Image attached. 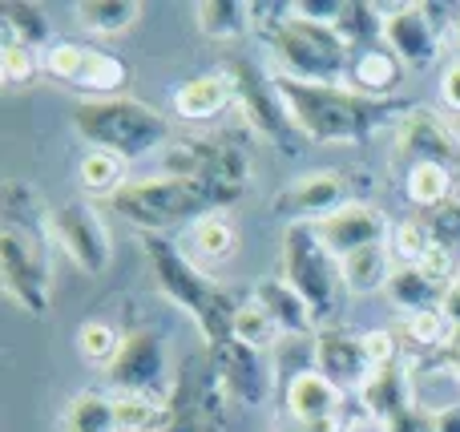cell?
Listing matches in <instances>:
<instances>
[{"label":"cell","mask_w":460,"mask_h":432,"mask_svg":"<svg viewBox=\"0 0 460 432\" xmlns=\"http://www.w3.org/2000/svg\"><path fill=\"white\" fill-rule=\"evenodd\" d=\"M118 428L121 432H166L170 404L162 396H129L118 392Z\"/></svg>","instance_id":"d6a6232c"},{"label":"cell","mask_w":460,"mask_h":432,"mask_svg":"<svg viewBox=\"0 0 460 432\" xmlns=\"http://www.w3.org/2000/svg\"><path fill=\"white\" fill-rule=\"evenodd\" d=\"M283 105L291 113L295 134L319 145H343L364 142L380 126L400 121L412 101H388V97H367L351 85H311V81L275 77Z\"/></svg>","instance_id":"6da1fadb"},{"label":"cell","mask_w":460,"mask_h":432,"mask_svg":"<svg viewBox=\"0 0 460 432\" xmlns=\"http://www.w3.org/2000/svg\"><path fill=\"white\" fill-rule=\"evenodd\" d=\"M392 271H396L392 247H367V251H356V255L340 259V279L351 295H376V291H388Z\"/></svg>","instance_id":"d4e9b609"},{"label":"cell","mask_w":460,"mask_h":432,"mask_svg":"<svg viewBox=\"0 0 460 432\" xmlns=\"http://www.w3.org/2000/svg\"><path fill=\"white\" fill-rule=\"evenodd\" d=\"M77 182L85 194H97V198H105V194H118L121 186H126V162L118 158V154H105V150H89L85 158H81L77 166Z\"/></svg>","instance_id":"1f68e13d"},{"label":"cell","mask_w":460,"mask_h":432,"mask_svg":"<svg viewBox=\"0 0 460 432\" xmlns=\"http://www.w3.org/2000/svg\"><path fill=\"white\" fill-rule=\"evenodd\" d=\"M400 81H404V65L396 61V53L388 45H372L351 53V73H348L351 89H359L367 97H388Z\"/></svg>","instance_id":"cb8c5ba5"},{"label":"cell","mask_w":460,"mask_h":432,"mask_svg":"<svg viewBox=\"0 0 460 432\" xmlns=\"http://www.w3.org/2000/svg\"><path fill=\"white\" fill-rule=\"evenodd\" d=\"M348 178L340 170H307L299 182H291L275 198V215L287 218V226L295 223H323L327 215H335L340 207H348Z\"/></svg>","instance_id":"5bb4252c"},{"label":"cell","mask_w":460,"mask_h":432,"mask_svg":"<svg viewBox=\"0 0 460 432\" xmlns=\"http://www.w3.org/2000/svg\"><path fill=\"white\" fill-rule=\"evenodd\" d=\"M170 105L182 121H215L226 105H234V85H230L226 73H202V77L182 81L170 97Z\"/></svg>","instance_id":"44dd1931"},{"label":"cell","mask_w":460,"mask_h":432,"mask_svg":"<svg viewBox=\"0 0 460 432\" xmlns=\"http://www.w3.org/2000/svg\"><path fill=\"white\" fill-rule=\"evenodd\" d=\"M73 129L89 150L118 154L121 162H142L170 145V121L137 97H85L73 105Z\"/></svg>","instance_id":"3957f363"},{"label":"cell","mask_w":460,"mask_h":432,"mask_svg":"<svg viewBox=\"0 0 460 432\" xmlns=\"http://www.w3.org/2000/svg\"><path fill=\"white\" fill-rule=\"evenodd\" d=\"M448 364H453V376L460 380V352H453V356H448Z\"/></svg>","instance_id":"681fc988"},{"label":"cell","mask_w":460,"mask_h":432,"mask_svg":"<svg viewBox=\"0 0 460 432\" xmlns=\"http://www.w3.org/2000/svg\"><path fill=\"white\" fill-rule=\"evenodd\" d=\"M445 291H448V283L437 279L432 271H424L420 263H396V271H392V279H388V299L404 315L437 312V307L445 304Z\"/></svg>","instance_id":"7402d4cb"},{"label":"cell","mask_w":460,"mask_h":432,"mask_svg":"<svg viewBox=\"0 0 460 432\" xmlns=\"http://www.w3.org/2000/svg\"><path fill=\"white\" fill-rule=\"evenodd\" d=\"M0 21H4V40H16V45H29V48H53V32H49V21L45 13H40L37 4H21V0H13V4L0 8Z\"/></svg>","instance_id":"4dcf8cb0"},{"label":"cell","mask_w":460,"mask_h":432,"mask_svg":"<svg viewBox=\"0 0 460 432\" xmlns=\"http://www.w3.org/2000/svg\"><path fill=\"white\" fill-rule=\"evenodd\" d=\"M226 77H230V85H234V105L246 113V121H251L254 134H262L275 145L291 142L295 126H291V113H287L275 77H262L251 61H230Z\"/></svg>","instance_id":"7c38bea8"},{"label":"cell","mask_w":460,"mask_h":432,"mask_svg":"<svg viewBox=\"0 0 460 432\" xmlns=\"http://www.w3.org/2000/svg\"><path fill=\"white\" fill-rule=\"evenodd\" d=\"M359 339H364V352H367V364H372V368L396 364V336H392V331L376 328V331H364Z\"/></svg>","instance_id":"ab89813d"},{"label":"cell","mask_w":460,"mask_h":432,"mask_svg":"<svg viewBox=\"0 0 460 432\" xmlns=\"http://www.w3.org/2000/svg\"><path fill=\"white\" fill-rule=\"evenodd\" d=\"M404 194L416 210H432L456 194V174L448 166H432V162H416L404 174Z\"/></svg>","instance_id":"f546056e"},{"label":"cell","mask_w":460,"mask_h":432,"mask_svg":"<svg viewBox=\"0 0 460 432\" xmlns=\"http://www.w3.org/2000/svg\"><path fill=\"white\" fill-rule=\"evenodd\" d=\"M384 45L396 53V61L404 69H429L437 61V53L445 48V37L429 21L424 4H400L392 13H384Z\"/></svg>","instance_id":"2e32d148"},{"label":"cell","mask_w":460,"mask_h":432,"mask_svg":"<svg viewBox=\"0 0 460 432\" xmlns=\"http://www.w3.org/2000/svg\"><path fill=\"white\" fill-rule=\"evenodd\" d=\"M384 432H437V420H432V412L429 409H408V412H400V417H392L388 425H380Z\"/></svg>","instance_id":"b9f144b4"},{"label":"cell","mask_w":460,"mask_h":432,"mask_svg":"<svg viewBox=\"0 0 460 432\" xmlns=\"http://www.w3.org/2000/svg\"><path fill=\"white\" fill-rule=\"evenodd\" d=\"M283 279L303 295L315 323L332 320L340 304V259L319 242L315 226L295 223L283 231Z\"/></svg>","instance_id":"52a82bcc"},{"label":"cell","mask_w":460,"mask_h":432,"mask_svg":"<svg viewBox=\"0 0 460 432\" xmlns=\"http://www.w3.org/2000/svg\"><path fill=\"white\" fill-rule=\"evenodd\" d=\"M420 223L440 251H448V255L460 251V198H448L432 210H420Z\"/></svg>","instance_id":"e575fe53"},{"label":"cell","mask_w":460,"mask_h":432,"mask_svg":"<svg viewBox=\"0 0 460 432\" xmlns=\"http://www.w3.org/2000/svg\"><path fill=\"white\" fill-rule=\"evenodd\" d=\"M283 401H287V412H291L299 425H315V420L340 417L343 392L323 376V372L307 368V372H299V376H291V384H287Z\"/></svg>","instance_id":"ffe728a7"},{"label":"cell","mask_w":460,"mask_h":432,"mask_svg":"<svg viewBox=\"0 0 460 432\" xmlns=\"http://www.w3.org/2000/svg\"><path fill=\"white\" fill-rule=\"evenodd\" d=\"M404 331H408V339H412L416 348H440V344H448V336H453V328H448V320L440 315V307H437V312L408 315Z\"/></svg>","instance_id":"f35d334b"},{"label":"cell","mask_w":460,"mask_h":432,"mask_svg":"<svg viewBox=\"0 0 460 432\" xmlns=\"http://www.w3.org/2000/svg\"><path fill=\"white\" fill-rule=\"evenodd\" d=\"M359 404L364 412L376 420V425H388L392 417L412 409V376H408L404 364H384V368H372L367 384L359 388Z\"/></svg>","instance_id":"d6986e66"},{"label":"cell","mask_w":460,"mask_h":432,"mask_svg":"<svg viewBox=\"0 0 460 432\" xmlns=\"http://www.w3.org/2000/svg\"><path fill=\"white\" fill-rule=\"evenodd\" d=\"M448 348H453V352H460V331H453V336H448Z\"/></svg>","instance_id":"f907efd6"},{"label":"cell","mask_w":460,"mask_h":432,"mask_svg":"<svg viewBox=\"0 0 460 432\" xmlns=\"http://www.w3.org/2000/svg\"><path fill=\"white\" fill-rule=\"evenodd\" d=\"M37 69H45V61L37 57V48L4 40V48H0V81H4L8 89L29 85V81L37 77Z\"/></svg>","instance_id":"8d00e7d4"},{"label":"cell","mask_w":460,"mask_h":432,"mask_svg":"<svg viewBox=\"0 0 460 432\" xmlns=\"http://www.w3.org/2000/svg\"><path fill=\"white\" fill-rule=\"evenodd\" d=\"M388 247H392V259H396V263H424L437 242L429 239V231H424L420 218H408V223H400L396 231H392Z\"/></svg>","instance_id":"74e56055"},{"label":"cell","mask_w":460,"mask_h":432,"mask_svg":"<svg viewBox=\"0 0 460 432\" xmlns=\"http://www.w3.org/2000/svg\"><path fill=\"white\" fill-rule=\"evenodd\" d=\"M437 420V432H460V404H445V409L432 412Z\"/></svg>","instance_id":"f6af8a7d"},{"label":"cell","mask_w":460,"mask_h":432,"mask_svg":"<svg viewBox=\"0 0 460 432\" xmlns=\"http://www.w3.org/2000/svg\"><path fill=\"white\" fill-rule=\"evenodd\" d=\"M303 432H348L340 425V417H327V420H315V425H303Z\"/></svg>","instance_id":"7dc6e473"},{"label":"cell","mask_w":460,"mask_h":432,"mask_svg":"<svg viewBox=\"0 0 460 432\" xmlns=\"http://www.w3.org/2000/svg\"><path fill=\"white\" fill-rule=\"evenodd\" d=\"M251 21L254 13L243 0H202V4H194V24L210 40H238L251 29Z\"/></svg>","instance_id":"f1b7e54d"},{"label":"cell","mask_w":460,"mask_h":432,"mask_svg":"<svg viewBox=\"0 0 460 432\" xmlns=\"http://www.w3.org/2000/svg\"><path fill=\"white\" fill-rule=\"evenodd\" d=\"M315 372H323L340 392H348V388H364L367 376H372L364 339L351 336V331H340V328H319V336H315Z\"/></svg>","instance_id":"ac0fdd59"},{"label":"cell","mask_w":460,"mask_h":432,"mask_svg":"<svg viewBox=\"0 0 460 432\" xmlns=\"http://www.w3.org/2000/svg\"><path fill=\"white\" fill-rule=\"evenodd\" d=\"M348 0H295L291 13L303 16V21H319V24H335Z\"/></svg>","instance_id":"60d3db41"},{"label":"cell","mask_w":460,"mask_h":432,"mask_svg":"<svg viewBox=\"0 0 460 432\" xmlns=\"http://www.w3.org/2000/svg\"><path fill=\"white\" fill-rule=\"evenodd\" d=\"M440 101H445V110L453 118H460V61H453L440 73Z\"/></svg>","instance_id":"7bdbcfd3"},{"label":"cell","mask_w":460,"mask_h":432,"mask_svg":"<svg viewBox=\"0 0 460 432\" xmlns=\"http://www.w3.org/2000/svg\"><path fill=\"white\" fill-rule=\"evenodd\" d=\"M396 142L412 158V166L416 162H432V166L460 170V134H453V126L445 118H437L432 110H424V105H412L400 118Z\"/></svg>","instance_id":"e0dca14e"},{"label":"cell","mask_w":460,"mask_h":432,"mask_svg":"<svg viewBox=\"0 0 460 432\" xmlns=\"http://www.w3.org/2000/svg\"><path fill=\"white\" fill-rule=\"evenodd\" d=\"M45 231L77 271H85V275L110 271V263H113L110 226H105V218L89 202L77 198V202H65V207H53L45 218Z\"/></svg>","instance_id":"9c48e42d"},{"label":"cell","mask_w":460,"mask_h":432,"mask_svg":"<svg viewBox=\"0 0 460 432\" xmlns=\"http://www.w3.org/2000/svg\"><path fill=\"white\" fill-rule=\"evenodd\" d=\"M267 315L279 323V331H291V336H319V323L311 315V307L303 304V295L291 287V283L279 275V279H262L259 291H254Z\"/></svg>","instance_id":"603a6c76"},{"label":"cell","mask_w":460,"mask_h":432,"mask_svg":"<svg viewBox=\"0 0 460 432\" xmlns=\"http://www.w3.org/2000/svg\"><path fill=\"white\" fill-rule=\"evenodd\" d=\"M440 315L448 320V328L460 331V275L453 283H448V291H445V304H440Z\"/></svg>","instance_id":"ee69618b"},{"label":"cell","mask_w":460,"mask_h":432,"mask_svg":"<svg viewBox=\"0 0 460 432\" xmlns=\"http://www.w3.org/2000/svg\"><path fill=\"white\" fill-rule=\"evenodd\" d=\"M142 251H146V259H150V271H154L158 291L199 323L207 352L218 348L223 339H230L238 304L230 299V291L223 283L210 279L182 247H174V242L162 239V234H142Z\"/></svg>","instance_id":"7a4b0ae2"},{"label":"cell","mask_w":460,"mask_h":432,"mask_svg":"<svg viewBox=\"0 0 460 432\" xmlns=\"http://www.w3.org/2000/svg\"><path fill=\"white\" fill-rule=\"evenodd\" d=\"M73 16H77V24L89 37H121L126 29L137 24L142 4L137 0H81L73 8Z\"/></svg>","instance_id":"83f0119b"},{"label":"cell","mask_w":460,"mask_h":432,"mask_svg":"<svg viewBox=\"0 0 460 432\" xmlns=\"http://www.w3.org/2000/svg\"><path fill=\"white\" fill-rule=\"evenodd\" d=\"M270 48H275L283 73L279 77L311 81V85H348L351 73V48L335 32V24L303 21L287 8V16L270 29Z\"/></svg>","instance_id":"277c9868"},{"label":"cell","mask_w":460,"mask_h":432,"mask_svg":"<svg viewBox=\"0 0 460 432\" xmlns=\"http://www.w3.org/2000/svg\"><path fill=\"white\" fill-rule=\"evenodd\" d=\"M45 73L57 77L61 85L85 89L93 97H118V89L126 85L129 65L118 53L102 45H81V40H57L49 53H40Z\"/></svg>","instance_id":"30bf717a"},{"label":"cell","mask_w":460,"mask_h":432,"mask_svg":"<svg viewBox=\"0 0 460 432\" xmlns=\"http://www.w3.org/2000/svg\"><path fill=\"white\" fill-rule=\"evenodd\" d=\"M392 231H396V226L388 223V215L364 198H351L348 207H340L335 215H327L323 223H315L319 242H323L335 259H348L367 247H388Z\"/></svg>","instance_id":"4fadbf2b"},{"label":"cell","mask_w":460,"mask_h":432,"mask_svg":"<svg viewBox=\"0 0 460 432\" xmlns=\"http://www.w3.org/2000/svg\"><path fill=\"white\" fill-rule=\"evenodd\" d=\"M61 432H121L118 428V396L105 388H85L69 401Z\"/></svg>","instance_id":"4316f807"},{"label":"cell","mask_w":460,"mask_h":432,"mask_svg":"<svg viewBox=\"0 0 460 432\" xmlns=\"http://www.w3.org/2000/svg\"><path fill=\"white\" fill-rule=\"evenodd\" d=\"M230 336L243 339L246 348H259V352H267V348H275V339L283 336V331H279V323L267 315V307H262L259 299H251V304H238L234 331H230Z\"/></svg>","instance_id":"836d02e7"},{"label":"cell","mask_w":460,"mask_h":432,"mask_svg":"<svg viewBox=\"0 0 460 432\" xmlns=\"http://www.w3.org/2000/svg\"><path fill=\"white\" fill-rule=\"evenodd\" d=\"M210 364H215L218 384L230 401L254 409L270 396V364L267 352H259V348H246L243 339L230 336L218 348H210Z\"/></svg>","instance_id":"9a60e30c"},{"label":"cell","mask_w":460,"mask_h":432,"mask_svg":"<svg viewBox=\"0 0 460 432\" xmlns=\"http://www.w3.org/2000/svg\"><path fill=\"white\" fill-rule=\"evenodd\" d=\"M105 380H110L118 392H129V396H162L170 384L166 339L150 328L121 336V348H118V356H113V364L105 368Z\"/></svg>","instance_id":"8fae6325"},{"label":"cell","mask_w":460,"mask_h":432,"mask_svg":"<svg viewBox=\"0 0 460 432\" xmlns=\"http://www.w3.org/2000/svg\"><path fill=\"white\" fill-rule=\"evenodd\" d=\"M162 174L199 182L210 210L234 207L251 186V158L243 145L226 137H190V142H170L162 150Z\"/></svg>","instance_id":"5b68a950"},{"label":"cell","mask_w":460,"mask_h":432,"mask_svg":"<svg viewBox=\"0 0 460 432\" xmlns=\"http://www.w3.org/2000/svg\"><path fill=\"white\" fill-rule=\"evenodd\" d=\"M118 348H121V336L110 328V323L85 320V323L77 328V352H81V360L105 364V368H110L113 356H118Z\"/></svg>","instance_id":"d590c367"},{"label":"cell","mask_w":460,"mask_h":432,"mask_svg":"<svg viewBox=\"0 0 460 432\" xmlns=\"http://www.w3.org/2000/svg\"><path fill=\"white\" fill-rule=\"evenodd\" d=\"M348 432H384L376 420H359V425H348Z\"/></svg>","instance_id":"c3c4849f"},{"label":"cell","mask_w":460,"mask_h":432,"mask_svg":"<svg viewBox=\"0 0 460 432\" xmlns=\"http://www.w3.org/2000/svg\"><path fill=\"white\" fill-rule=\"evenodd\" d=\"M445 48L448 53H456V61H460V13H456V21L448 24V32H445Z\"/></svg>","instance_id":"bcb514c9"},{"label":"cell","mask_w":460,"mask_h":432,"mask_svg":"<svg viewBox=\"0 0 460 432\" xmlns=\"http://www.w3.org/2000/svg\"><path fill=\"white\" fill-rule=\"evenodd\" d=\"M113 210H118L126 223L142 226L146 234H162L166 226L182 223V218H199L210 210L207 194H202L199 182H186V178H137V182H126L118 194H113Z\"/></svg>","instance_id":"8992f818"},{"label":"cell","mask_w":460,"mask_h":432,"mask_svg":"<svg viewBox=\"0 0 460 432\" xmlns=\"http://www.w3.org/2000/svg\"><path fill=\"white\" fill-rule=\"evenodd\" d=\"M0 287L21 312L49 315L53 307V271H49L45 247H40L37 231L4 223L0 226Z\"/></svg>","instance_id":"ba28073f"},{"label":"cell","mask_w":460,"mask_h":432,"mask_svg":"<svg viewBox=\"0 0 460 432\" xmlns=\"http://www.w3.org/2000/svg\"><path fill=\"white\" fill-rule=\"evenodd\" d=\"M186 239H190V251L207 263H223L238 251V226L226 210H207L199 215L190 226H186Z\"/></svg>","instance_id":"484cf974"}]
</instances>
